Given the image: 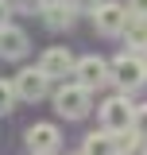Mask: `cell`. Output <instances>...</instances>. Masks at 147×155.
Here are the masks:
<instances>
[{"mask_svg": "<svg viewBox=\"0 0 147 155\" xmlns=\"http://www.w3.org/2000/svg\"><path fill=\"white\" fill-rule=\"evenodd\" d=\"M89 109H93V89H85L81 81H66V85L54 89V113L58 116L81 120V116H89Z\"/></svg>", "mask_w": 147, "mask_h": 155, "instance_id": "6da1fadb", "label": "cell"}, {"mask_svg": "<svg viewBox=\"0 0 147 155\" xmlns=\"http://www.w3.org/2000/svg\"><path fill=\"white\" fill-rule=\"evenodd\" d=\"M112 81L124 89V93H132V89H139L147 81V58L136 54V51H124V54L112 58Z\"/></svg>", "mask_w": 147, "mask_h": 155, "instance_id": "7a4b0ae2", "label": "cell"}, {"mask_svg": "<svg viewBox=\"0 0 147 155\" xmlns=\"http://www.w3.org/2000/svg\"><path fill=\"white\" fill-rule=\"evenodd\" d=\"M132 120H136V105H132L128 93H112L105 105H101V128L109 132H128Z\"/></svg>", "mask_w": 147, "mask_h": 155, "instance_id": "3957f363", "label": "cell"}, {"mask_svg": "<svg viewBox=\"0 0 147 155\" xmlns=\"http://www.w3.org/2000/svg\"><path fill=\"white\" fill-rule=\"evenodd\" d=\"M12 85H16V93H19V101H43V97L51 93V78L43 74L39 66H23L16 78H12Z\"/></svg>", "mask_w": 147, "mask_h": 155, "instance_id": "277c9868", "label": "cell"}, {"mask_svg": "<svg viewBox=\"0 0 147 155\" xmlns=\"http://www.w3.org/2000/svg\"><path fill=\"white\" fill-rule=\"evenodd\" d=\"M128 19H132V8L116 4V0H105V4L93 12V27H97L101 35H124Z\"/></svg>", "mask_w": 147, "mask_h": 155, "instance_id": "5b68a950", "label": "cell"}, {"mask_svg": "<svg viewBox=\"0 0 147 155\" xmlns=\"http://www.w3.org/2000/svg\"><path fill=\"white\" fill-rule=\"evenodd\" d=\"M74 78H77L85 89H105V85L112 81V66L105 62V58H97V54H85V58H77Z\"/></svg>", "mask_w": 147, "mask_h": 155, "instance_id": "8992f818", "label": "cell"}, {"mask_svg": "<svg viewBox=\"0 0 147 155\" xmlns=\"http://www.w3.org/2000/svg\"><path fill=\"white\" fill-rule=\"evenodd\" d=\"M74 54L66 51V47H47L43 51V58H39V70L51 78V81H58V78H74Z\"/></svg>", "mask_w": 147, "mask_h": 155, "instance_id": "52a82bcc", "label": "cell"}, {"mask_svg": "<svg viewBox=\"0 0 147 155\" xmlns=\"http://www.w3.org/2000/svg\"><path fill=\"white\" fill-rule=\"evenodd\" d=\"M58 143H62V132H58V124H31L27 128V147H31V155H54Z\"/></svg>", "mask_w": 147, "mask_h": 155, "instance_id": "ba28073f", "label": "cell"}, {"mask_svg": "<svg viewBox=\"0 0 147 155\" xmlns=\"http://www.w3.org/2000/svg\"><path fill=\"white\" fill-rule=\"evenodd\" d=\"M27 47H31V39H27L23 27H16V23H0V58L16 62V58L27 54Z\"/></svg>", "mask_w": 147, "mask_h": 155, "instance_id": "9c48e42d", "label": "cell"}, {"mask_svg": "<svg viewBox=\"0 0 147 155\" xmlns=\"http://www.w3.org/2000/svg\"><path fill=\"white\" fill-rule=\"evenodd\" d=\"M74 12H77V8H74L70 0H47L39 16H43V23H47L51 31H70L74 27Z\"/></svg>", "mask_w": 147, "mask_h": 155, "instance_id": "30bf717a", "label": "cell"}, {"mask_svg": "<svg viewBox=\"0 0 147 155\" xmlns=\"http://www.w3.org/2000/svg\"><path fill=\"white\" fill-rule=\"evenodd\" d=\"M81 155H120V151H116V136H112L109 128L89 132V136H85V143H81Z\"/></svg>", "mask_w": 147, "mask_h": 155, "instance_id": "8fae6325", "label": "cell"}, {"mask_svg": "<svg viewBox=\"0 0 147 155\" xmlns=\"http://www.w3.org/2000/svg\"><path fill=\"white\" fill-rule=\"evenodd\" d=\"M124 43H128L136 54H147V19H139V16L128 19V27H124Z\"/></svg>", "mask_w": 147, "mask_h": 155, "instance_id": "7c38bea8", "label": "cell"}, {"mask_svg": "<svg viewBox=\"0 0 147 155\" xmlns=\"http://www.w3.org/2000/svg\"><path fill=\"white\" fill-rule=\"evenodd\" d=\"M16 101H19V93H16V85L0 78V116H8V113H12V109H16Z\"/></svg>", "mask_w": 147, "mask_h": 155, "instance_id": "4fadbf2b", "label": "cell"}, {"mask_svg": "<svg viewBox=\"0 0 147 155\" xmlns=\"http://www.w3.org/2000/svg\"><path fill=\"white\" fill-rule=\"evenodd\" d=\"M132 128L147 140V105H136V120H132Z\"/></svg>", "mask_w": 147, "mask_h": 155, "instance_id": "5bb4252c", "label": "cell"}, {"mask_svg": "<svg viewBox=\"0 0 147 155\" xmlns=\"http://www.w3.org/2000/svg\"><path fill=\"white\" fill-rule=\"evenodd\" d=\"M12 4H16L19 12H43V4H47V0H12Z\"/></svg>", "mask_w": 147, "mask_h": 155, "instance_id": "9a60e30c", "label": "cell"}, {"mask_svg": "<svg viewBox=\"0 0 147 155\" xmlns=\"http://www.w3.org/2000/svg\"><path fill=\"white\" fill-rule=\"evenodd\" d=\"M70 4L77 8V12H97V8H101L105 0H70Z\"/></svg>", "mask_w": 147, "mask_h": 155, "instance_id": "2e32d148", "label": "cell"}, {"mask_svg": "<svg viewBox=\"0 0 147 155\" xmlns=\"http://www.w3.org/2000/svg\"><path fill=\"white\" fill-rule=\"evenodd\" d=\"M128 8H132V16H139V19H147V0H132Z\"/></svg>", "mask_w": 147, "mask_h": 155, "instance_id": "e0dca14e", "label": "cell"}, {"mask_svg": "<svg viewBox=\"0 0 147 155\" xmlns=\"http://www.w3.org/2000/svg\"><path fill=\"white\" fill-rule=\"evenodd\" d=\"M120 155H147V147H143V140H139L136 147H128V151H120Z\"/></svg>", "mask_w": 147, "mask_h": 155, "instance_id": "ac0fdd59", "label": "cell"}, {"mask_svg": "<svg viewBox=\"0 0 147 155\" xmlns=\"http://www.w3.org/2000/svg\"><path fill=\"white\" fill-rule=\"evenodd\" d=\"M0 23H8V4L0 0Z\"/></svg>", "mask_w": 147, "mask_h": 155, "instance_id": "d6986e66", "label": "cell"}, {"mask_svg": "<svg viewBox=\"0 0 147 155\" xmlns=\"http://www.w3.org/2000/svg\"><path fill=\"white\" fill-rule=\"evenodd\" d=\"M77 155H81V151H77Z\"/></svg>", "mask_w": 147, "mask_h": 155, "instance_id": "ffe728a7", "label": "cell"}]
</instances>
